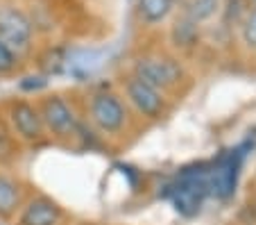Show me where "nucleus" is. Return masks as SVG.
Instances as JSON below:
<instances>
[{"mask_svg":"<svg viewBox=\"0 0 256 225\" xmlns=\"http://www.w3.org/2000/svg\"><path fill=\"white\" fill-rule=\"evenodd\" d=\"M86 123L102 139H122L132 132L136 116L127 107L125 98L114 89H93L84 103Z\"/></svg>","mask_w":256,"mask_h":225,"instance_id":"1","label":"nucleus"},{"mask_svg":"<svg viewBox=\"0 0 256 225\" xmlns=\"http://www.w3.org/2000/svg\"><path fill=\"white\" fill-rule=\"evenodd\" d=\"M132 75L143 80L145 84L154 87L156 91L166 93L168 98L177 96L184 84H188V71H186L184 62L177 55L168 53H152V55H140L132 64Z\"/></svg>","mask_w":256,"mask_h":225,"instance_id":"2","label":"nucleus"},{"mask_svg":"<svg viewBox=\"0 0 256 225\" xmlns=\"http://www.w3.org/2000/svg\"><path fill=\"white\" fill-rule=\"evenodd\" d=\"M120 96L125 98L132 114L138 121H145V123L164 121L170 114V109H172V100L166 93L156 91L154 87L145 84L143 80H138L132 73H127L120 80Z\"/></svg>","mask_w":256,"mask_h":225,"instance_id":"3","label":"nucleus"},{"mask_svg":"<svg viewBox=\"0 0 256 225\" xmlns=\"http://www.w3.org/2000/svg\"><path fill=\"white\" fill-rule=\"evenodd\" d=\"M41 114V121L48 132V139H54L59 143H70L78 137V127L82 123L80 114L75 112L72 103L62 93H50L36 103Z\"/></svg>","mask_w":256,"mask_h":225,"instance_id":"4","label":"nucleus"},{"mask_svg":"<svg viewBox=\"0 0 256 225\" xmlns=\"http://www.w3.org/2000/svg\"><path fill=\"white\" fill-rule=\"evenodd\" d=\"M7 125L12 127L14 137L25 146H44L48 143V132L41 121L39 107L25 98H14L7 105L5 114Z\"/></svg>","mask_w":256,"mask_h":225,"instance_id":"5","label":"nucleus"},{"mask_svg":"<svg viewBox=\"0 0 256 225\" xmlns=\"http://www.w3.org/2000/svg\"><path fill=\"white\" fill-rule=\"evenodd\" d=\"M34 39V25L30 16H25L16 7H5L0 10V41L10 46L16 55H23L32 48Z\"/></svg>","mask_w":256,"mask_h":225,"instance_id":"6","label":"nucleus"},{"mask_svg":"<svg viewBox=\"0 0 256 225\" xmlns=\"http://www.w3.org/2000/svg\"><path fill=\"white\" fill-rule=\"evenodd\" d=\"M208 198L206 171L188 173L172 186V205L182 216H195L204 207V200Z\"/></svg>","mask_w":256,"mask_h":225,"instance_id":"7","label":"nucleus"},{"mask_svg":"<svg viewBox=\"0 0 256 225\" xmlns=\"http://www.w3.org/2000/svg\"><path fill=\"white\" fill-rule=\"evenodd\" d=\"M238 168H240V155L238 152H229L211 171H206L208 196H216L220 200L232 198L234 191H236V182H238Z\"/></svg>","mask_w":256,"mask_h":225,"instance_id":"8","label":"nucleus"},{"mask_svg":"<svg viewBox=\"0 0 256 225\" xmlns=\"http://www.w3.org/2000/svg\"><path fill=\"white\" fill-rule=\"evenodd\" d=\"M64 218V209L50 196L36 193L28 198L16 216V225H59Z\"/></svg>","mask_w":256,"mask_h":225,"instance_id":"9","label":"nucleus"},{"mask_svg":"<svg viewBox=\"0 0 256 225\" xmlns=\"http://www.w3.org/2000/svg\"><path fill=\"white\" fill-rule=\"evenodd\" d=\"M25 202V186L18 177L0 173V218L10 220L20 211Z\"/></svg>","mask_w":256,"mask_h":225,"instance_id":"10","label":"nucleus"},{"mask_svg":"<svg viewBox=\"0 0 256 225\" xmlns=\"http://www.w3.org/2000/svg\"><path fill=\"white\" fill-rule=\"evenodd\" d=\"M174 10V0H136V14H138L140 23L150 25H161L170 19Z\"/></svg>","mask_w":256,"mask_h":225,"instance_id":"11","label":"nucleus"},{"mask_svg":"<svg viewBox=\"0 0 256 225\" xmlns=\"http://www.w3.org/2000/svg\"><path fill=\"white\" fill-rule=\"evenodd\" d=\"M200 23L190 21L188 16L179 19L177 23L172 25V44L174 48L179 50H186V48H195L198 46V39H200Z\"/></svg>","mask_w":256,"mask_h":225,"instance_id":"12","label":"nucleus"},{"mask_svg":"<svg viewBox=\"0 0 256 225\" xmlns=\"http://www.w3.org/2000/svg\"><path fill=\"white\" fill-rule=\"evenodd\" d=\"M238 35H240V44L256 55V7L245 10L242 19L238 21Z\"/></svg>","mask_w":256,"mask_h":225,"instance_id":"13","label":"nucleus"},{"mask_svg":"<svg viewBox=\"0 0 256 225\" xmlns=\"http://www.w3.org/2000/svg\"><path fill=\"white\" fill-rule=\"evenodd\" d=\"M218 10H220V0H188L184 16H188L195 23H202L213 14H218Z\"/></svg>","mask_w":256,"mask_h":225,"instance_id":"14","label":"nucleus"},{"mask_svg":"<svg viewBox=\"0 0 256 225\" xmlns=\"http://www.w3.org/2000/svg\"><path fill=\"white\" fill-rule=\"evenodd\" d=\"M20 141L14 137L12 127L7 125L5 118H0V162H12L18 155Z\"/></svg>","mask_w":256,"mask_h":225,"instance_id":"15","label":"nucleus"},{"mask_svg":"<svg viewBox=\"0 0 256 225\" xmlns=\"http://www.w3.org/2000/svg\"><path fill=\"white\" fill-rule=\"evenodd\" d=\"M18 69V55L0 41V75H10Z\"/></svg>","mask_w":256,"mask_h":225,"instance_id":"16","label":"nucleus"},{"mask_svg":"<svg viewBox=\"0 0 256 225\" xmlns=\"http://www.w3.org/2000/svg\"><path fill=\"white\" fill-rule=\"evenodd\" d=\"M46 87H48V78H46V75H30V78L20 80V89L28 93L41 91V89H46Z\"/></svg>","mask_w":256,"mask_h":225,"instance_id":"17","label":"nucleus"},{"mask_svg":"<svg viewBox=\"0 0 256 225\" xmlns=\"http://www.w3.org/2000/svg\"><path fill=\"white\" fill-rule=\"evenodd\" d=\"M254 211H256V191H254Z\"/></svg>","mask_w":256,"mask_h":225,"instance_id":"18","label":"nucleus"},{"mask_svg":"<svg viewBox=\"0 0 256 225\" xmlns=\"http://www.w3.org/2000/svg\"><path fill=\"white\" fill-rule=\"evenodd\" d=\"M250 225H252V223H250Z\"/></svg>","mask_w":256,"mask_h":225,"instance_id":"19","label":"nucleus"}]
</instances>
